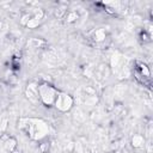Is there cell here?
I'll use <instances>...</instances> for the list:
<instances>
[{"label":"cell","mask_w":153,"mask_h":153,"mask_svg":"<svg viewBox=\"0 0 153 153\" xmlns=\"http://www.w3.org/2000/svg\"><path fill=\"white\" fill-rule=\"evenodd\" d=\"M19 130L32 141H42L49 136L50 127L39 117H22L18 122Z\"/></svg>","instance_id":"cell-1"},{"label":"cell","mask_w":153,"mask_h":153,"mask_svg":"<svg viewBox=\"0 0 153 153\" xmlns=\"http://www.w3.org/2000/svg\"><path fill=\"white\" fill-rule=\"evenodd\" d=\"M73 106H74V99H73V97L69 93L59 90L57 96H56V99L54 102V108L56 110H59L60 112H68V111L72 110Z\"/></svg>","instance_id":"cell-4"},{"label":"cell","mask_w":153,"mask_h":153,"mask_svg":"<svg viewBox=\"0 0 153 153\" xmlns=\"http://www.w3.org/2000/svg\"><path fill=\"white\" fill-rule=\"evenodd\" d=\"M57 92H59V90L54 85H51L47 81L38 82L39 103H42L44 106H54V102L56 99Z\"/></svg>","instance_id":"cell-2"},{"label":"cell","mask_w":153,"mask_h":153,"mask_svg":"<svg viewBox=\"0 0 153 153\" xmlns=\"http://www.w3.org/2000/svg\"><path fill=\"white\" fill-rule=\"evenodd\" d=\"M87 39L94 45H103L109 39V33L105 27H94L87 32Z\"/></svg>","instance_id":"cell-5"},{"label":"cell","mask_w":153,"mask_h":153,"mask_svg":"<svg viewBox=\"0 0 153 153\" xmlns=\"http://www.w3.org/2000/svg\"><path fill=\"white\" fill-rule=\"evenodd\" d=\"M4 145H5L6 149L10 151V152H13L16 149V147H17V143H16V140L14 139H8Z\"/></svg>","instance_id":"cell-10"},{"label":"cell","mask_w":153,"mask_h":153,"mask_svg":"<svg viewBox=\"0 0 153 153\" xmlns=\"http://www.w3.org/2000/svg\"><path fill=\"white\" fill-rule=\"evenodd\" d=\"M25 97L33 104L39 103V94H38V82L37 81H30L25 90H24Z\"/></svg>","instance_id":"cell-8"},{"label":"cell","mask_w":153,"mask_h":153,"mask_svg":"<svg viewBox=\"0 0 153 153\" xmlns=\"http://www.w3.org/2000/svg\"><path fill=\"white\" fill-rule=\"evenodd\" d=\"M131 146L134 148H142L145 146V137L141 135V134H134L131 136Z\"/></svg>","instance_id":"cell-9"},{"label":"cell","mask_w":153,"mask_h":153,"mask_svg":"<svg viewBox=\"0 0 153 153\" xmlns=\"http://www.w3.org/2000/svg\"><path fill=\"white\" fill-rule=\"evenodd\" d=\"M44 18V12L41 8H36L33 11H30L27 13H24L20 18L22 25L29 27V29H35L41 25Z\"/></svg>","instance_id":"cell-3"},{"label":"cell","mask_w":153,"mask_h":153,"mask_svg":"<svg viewBox=\"0 0 153 153\" xmlns=\"http://www.w3.org/2000/svg\"><path fill=\"white\" fill-rule=\"evenodd\" d=\"M134 71H135V74H136V78L139 79L140 76L143 79L142 80V84L146 82H149L151 80V71H149V67L142 62V61H135V67H134Z\"/></svg>","instance_id":"cell-7"},{"label":"cell","mask_w":153,"mask_h":153,"mask_svg":"<svg viewBox=\"0 0 153 153\" xmlns=\"http://www.w3.org/2000/svg\"><path fill=\"white\" fill-rule=\"evenodd\" d=\"M56 17L67 24H73L80 19V11L76 8H60L56 11Z\"/></svg>","instance_id":"cell-6"}]
</instances>
